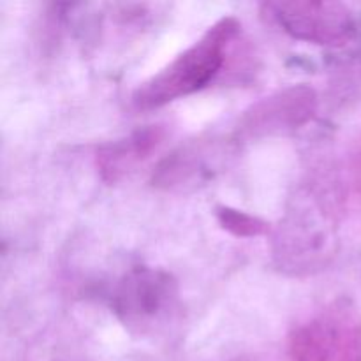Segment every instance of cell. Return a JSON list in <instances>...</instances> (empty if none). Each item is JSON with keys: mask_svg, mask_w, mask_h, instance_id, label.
Returning <instances> with one entry per match:
<instances>
[{"mask_svg": "<svg viewBox=\"0 0 361 361\" xmlns=\"http://www.w3.org/2000/svg\"><path fill=\"white\" fill-rule=\"evenodd\" d=\"M238 143L233 137H200L182 145L159 162L152 175V183L162 190L196 189L197 185L214 178L215 173L221 171L226 155Z\"/></svg>", "mask_w": 361, "mask_h": 361, "instance_id": "obj_7", "label": "cell"}, {"mask_svg": "<svg viewBox=\"0 0 361 361\" xmlns=\"http://www.w3.org/2000/svg\"><path fill=\"white\" fill-rule=\"evenodd\" d=\"M316 109V92L307 85H293L261 99L243 111L231 137L240 145L295 133L312 120Z\"/></svg>", "mask_w": 361, "mask_h": 361, "instance_id": "obj_6", "label": "cell"}, {"mask_svg": "<svg viewBox=\"0 0 361 361\" xmlns=\"http://www.w3.org/2000/svg\"><path fill=\"white\" fill-rule=\"evenodd\" d=\"M240 28V21L231 16L212 25L192 46L136 88L134 106L157 109L207 88L221 74Z\"/></svg>", "mask_w": 361, "mask_h": 361, "instance_id": "obj_1", "label": "cell"}, {"mask_svg": "<svg viewBox=\"0 0 361 361\" xmlns=\"http://www.w3.org/2000/svg\"><path fill=\"white\" fill-rule=\"evenodd\" d=\"M261 16L296 41L342 48L355 37L351 11L341 2H264Z\"/></svg>", "mask_w": 361, "mask_h": 361, "instance_id": "obj_5", "label": "cell"}, {"mask_svg": "<svg viewBox=\"0 0 361 361\" xmlns=\"http://www.w3.org/2000/svg\"><path fill=\"white\" fill-rule=\"evenodd\" d=\"M355 182H356V190H358V196L361 200V143H360L358 154H356V162H355Z\"/></svg>", "mask_w": 361, "mask_h": 361, "instance_id": "obj_10", "label": "cell"}, {"mask_svg": "<svg viewBox=\"0 0 361 361\" xmlns=\"http://www.w3.org/2000/svg\"><path fill=\"white\" fill-rule=\"evenodd\" d=\"M215 215H217V221L222 229L238 238H256V236L270 233V226L267 221L252 214H247V212L236 210V208L217 207Z\"/></svg>", "mask_w": 361, "mask_h": 361, "instance_id": "obj_9", "label": "cell"}, {"mask_svg": "<svg viewBox=\"0 0 361 361\" xmlns=\"http://www.w3.org/2000/svg\"><path fill=\"white\" fill-rule=\"evenodd\" d=\"M335 250L331 194L316 185L296 194L293 207L271 235L277 267L291 274H309L330 263Z\"/></svg>", "mask_w": 361, "mask_h": 361, "instance_id": "obj_2", "label": "cell"}, {"mask_svg": "<svg viewBox=\"0 0 361 361\" xmlns=\"http://www.w3.org/2000/svg\"><path fill=\"white\" fill-rule=\"evenodd\" d=\"M178 302V282L162 268L137 267L127 271L111 295V309L130 331L147 334L164 323Z\"/></svg>", "mask_w": 361, "mask_h": 361, "instance_id": "obj_4", "label": "cell"}, {"mask_svg": "<svg viewBox=\"0 0 361 361\" xmlns=\"http://www.w3.org/2000/svg\"><path fill=\"white\" fill-rule=\"evenodd\" d=\"M164 137L166 129L162 126H145L133 130L129 136L102 145L95 154L99 176L109 185L122 182L154 152H157Z\"/></svg>", "mask_w": 361, "mask_h": 361, "instance_id": "obj_8", "label": "cell"}, {"mask_svg": "<svg viewBox=\"0 0 361 361\" xmlns=\"http://www.w3.org/2000/svg\"><path fill=\"white\" fill-rule=\"evenodd\" d=\"M288 361H361V310L335 298L296 324L288 337Z\"/></svg>", "mask_w": 361, "mask_h": 361, "instance_id": "obj_3", "label": "cell"}]
</instances>
